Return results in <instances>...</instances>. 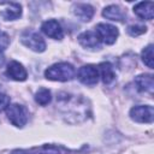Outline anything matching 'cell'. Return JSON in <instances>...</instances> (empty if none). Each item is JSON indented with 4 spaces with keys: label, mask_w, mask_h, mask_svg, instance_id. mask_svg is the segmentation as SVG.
<instances>
[{
    "label": "cell",
    "mask_w": 154,
    "mask_h": 154,
    "mask_svg": "<svg viewBox=\"0 0 154 154\" xmlns=\"http://www.w3.org/2000/svg\"><path fill=\"white\" fill-rule=\"evenodd\" d=\"M45 76L51 81L67 82L75 77V67L69 63H57L45 71Z\"/></svg>",
    "instance_id": "cell-1"
},
{
    "label": "cell",
    "mask_w": 154,
    "mask_h": 154,
    "mask_svg": "<svg viewBox=\"0 0 154 154\" xmlns=\"http://www.w3.org/2000/svg\"><path fill=\"white\" fill-rule=\"evenodd\" d=\"M6 114L8 120L17 128H23L28 122V109L19 103L8 105L6 108Z\"/></svg>",
    "instance_id": "cell-2"
},
{
    "label": "cell",
    "mask_w": 154,
    "mask_h": 154,
    "mask_svg": "<svg viewBox=\"0 0 154 154\" xmlns=\"http://www.w3.org/2000/svg\"><path fill=\"white\" fill-rule=\"evenodd\" d=\"M20 42L34 52H43L46 49V42L41 37V35L30 29L22 32Z\"/></svg>",
    "instance_id": "cell-3"
},
{
    "label": "cell",
    "mask_w": 154,
    "mask_h": 154,
    "mask_svg": "<svg viewBox=\"0 0 154 154\" xmlns=\"http://www.w3.org/2000/svg\"><path fill=\"white\" fill-rule=\"evenodd\" d=\"M95 32L100 40V42H103L106 45H112L116 42L118 37V29L114 25L106 24V23H99L95 28Z\"/></svg>",
    "instance_id": "cell-4"
},
{
    "label": "cell",
    "mask_w": 154,
    "mask_h": 154,
    "mask_svg": "<svg viewBox=\"0 0 154 154\" xmlns=\"http://www.w3.org/2000/svg\"><path fill=\"white\" fill-rule=\"evenodd\" d=\"M130 117L137 123H152L154 119V108L149 105H138L130 109Z\"/></svg>",
    "instance_id": "cell-5"
},
{
    "label": "cell",
    "mask_w": 154,
    "mask_h": 154,
    "mask_svg": "<svg viewBox=\"0 0 154 154\" xmlns=\"http://www.w3.org/2000/svg\"><path fill=\"white\" fill-rule=\"evenodd\" d=\"M78 79L85 85H94L99 79V70L94 65H84L78 70Z\"/></svg>",
    "instance_id": "cell-6"
},
{
    "label": "cell",
    "mask_w": 154,
    "mask_h": 154,
    "mask_svg": "<svg viewBox=\"0 0 154 154\" xmlns=\"http://www.w3.org/2000/svg\"><path fill=\"white\" fill-rule=\"evenodd\" d=\"M41 30L48 37H52L54 40H61L64 37V31H63L60 24L58 23V20H55V19H48V20L43 22Z\"/></svg>",
    "instance_id": "cell-7"
},
{
    "label": "cell",
    "mask_w": 154,
    "mask_h": 154,
    "mask_svg": "<svg viewBox=\"0 0 154 154\" xmlns=\"http://www.w3.org/2000/svg\"><path fill=\"white\" fill-rule=\"evenodd\" d=\"M6 73H7V76L11 77L12 79H14V81H20V82H22V81H25L26 77H28V72H26V70L24 69V66H23L20 63L16 61V60H12V61L8 63L7 69H6Z\"/></svg>",
    "instance_id": "cell-8"
},
{
    "label": "cell",
    "mask_w": 154,
    "mask_h": 154,
    "mask_svg": "<svg viewBox=\"0 0 154 154\" xmlns=\"http://www.w3.org/2000/svg\"><path fill=\"white\" fill-rule=\"evenodd\" d=\"M1 6H5V8L1 11V17L5 20H14L20 17L22 14V6L17 2H0Z\"/></svg>",
    "instance_id": "cell-9"
},
{
    "label": "cell",
    "mask_w": 154,
    "mask_h": 154,
    "mask_svg": "<svg viewBox=\"0 0 154 154\" xmlns=\"http://www.w3.org/2000/svg\"><path fill=\"white\" fill-rule=\"evenodd\" d=\"M78 42L84 47L89 49H99L100 48V40L95 31H84L78 36Z\"/></svg>",
    "instance_id": "cell-10"
},
{
    "label": "cell",
    "mask_w": 154,
    "mask_h": 154,
    "mask_svg": "<svg viewBox=\"0 0 154 154\" xmlns=\"http://www.w3.org/2000/svg\"><path fill=\"white\" fill-rule=\"evenodd\" d=\"M134 12L142 19L152 20L154 17V4L152 1L138 2L134 6Z\"/></svg>",
    "instance_id": "cell-11"
},
{
    "label": "cell",
    "mask_w": 154,
    "mask_h": 154,
    "mask_svg": "<svg viewBox=\"0 0 154 154\" xmlns=\"http://www.w3.org/2000/svg\"><path fill=\"white\" fill-rule=\"evenodd\" d=\"M73 14L82 22H89L94 16V7L89 4H75L72 7Z\"/></svg>",
    "instance_id": "cell-12"
},
{
    "label": "cell",
    "mask_w": 154,
    "mask_h": 154,
    "mask_svg": "<svg viewBox=\"0 0 154 154\" xmlns=\"http://www.w3.org/2000/svg\"><path fill=\"white\" fill-rule=\"evenodd\" d=\"M102 16L106 17L109 20H116V22H123L126 17L125 11L119 7L118 5H109L107 7L103 8L102 11Z\"/></svg>",
    "instance_id": "cell-13"
},
{
    "label": "cell",
    "mask_w": 154,
    "mask_h": 154,
    "mask_svg": "<svg viewBox=\"0 0 154 154\" xmlns=\"http://www.w3.org/2000/svg\"><path fill=\"white\" fill-rule=\"evenodd\" d=\"M135 83L138 88V90L141 91H148V93H153V88H154V81H153V76L152 75H140L135 78Z\"/></svg>",
    "instance_id": "cell-14"
},
{
    "label": "cell",
    "mask_w": 154,
    "mask_h": 154,
    "mask_svg": "<svg viewBox=\"0 0 154 154\" xmlns=\"http://www.w3.org/2000/svg\"><path fill=\"white\" fill-rule=\"evenodd\" d=\"M99 70H100V75L102 78V82L105 84H109L111 82H113L114 79V71L113 67L109 63H101L99 65Z\"/></svg>",
    "instance_id": "cell-15"
},
{
    "label": "cell",
    "mask_w": 154,
    "mask_h": 154,
    "mask_svg": "<svg viewBox=\"0 0 154 154\" xmlns=\"http://www.w3.org/2000/svg\"><path fill=\"white\" fill-rule=\"evenodd\" d=\"M51 100H52V95L47 88H40L35 94V101L41 106L48 105Z\"/></svg>",
    "instance_id": "cell-16"
},
{
    "label": "cell",
    "mask_w": 154,
    "mask_h": 154,
    "mask_svg": "<svg viewBox=\"0 0 154 154\" xmlns=\"http://www.w3.org/2000/svg\"><path fill=\"white\" fill-rule=\"evenodd\" d=\"M142 60L148 67H150V69L154 67V63H153L154 61V58H153V45H148L142 51Z\"/></svg>",
    "instance_id": "cell-17"
},
{
    "label": "cell",
    "mask_w": 154,
    "mask_h": 154,
    "mask_svg": "<svg viewBox=\"0 0 154 154\" xmlns=\"http://www.w3.org/2000/svg\"><path fill=\"white\" fill-rule=\"evenodd\" d=\"M147 30V26L146 25H130L128 28V32L131 35V36H138V35H142L143 32H146Z\"/></svg>",
    "instance_id": "cell-18"
},
{
    "label": "cell",
    "mask_w": 154,
    "mask_h": 154,
    "mask_svg": "<svg viewBox=\"0 0 154 154\" xmlns=\"http://www.w3.org/2000/svg\"><path fill=\"white\" fill-rule=\"evenodd\" d=\"M10 43V37L6 32H0V52L5 51Z\"/></svg>",
    "instance_id": "cell-19"
},
{
    "label": "cell",
    "mask_w": 154,
    "mask_h": 154,
    "mask_svg": "<svg viewBox=\"0 0 154 154\" xmlns=\"http://www.w3.org/2000/svg\"><path fill=\"white\" fill-rule=\"evenodd\" d=\"M8 105H10V96L0 91V112L6 109Z\"/></svg>",
    "instance_id": "cell-20"
},
{
    "label": "cell",
    "mask_w": 154,
    "mask_h": 154,
    "mask_svg": "<svg viewBox=\"0 0 154 154\" xmlns=\"http://www.w3.org/2000/svg\"><path fill=\"white\" fill-rule=\"evenodd\" d=\"M37 154H59V153L55 149H53V148H45L42 152H40Z\"/></svg>",
    "instance_id": "cell-21"
},
{
    "label": "cell",
    "mask_w": 154,
    "mask_h": 154,
    "mask_svg": "<svg viewBox=\"0 0 154 154\" xmlns=\"http://www.w3.org/2000/svg\"><path fill=\"white\" fill-rule=\"evenodd\" d=\"M4 60H5V59H4V57H2V55H0V66L4 64Z\"/></svg>",
    "instance_id": "cell-22"
}]
</instances>
